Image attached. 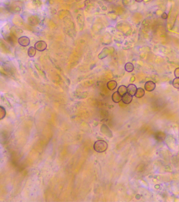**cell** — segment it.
Listing matches in <instances>:
<instances>
[{
	"label": "cell",
	"mask_w": 179,
	"mask_h": 202,
	"mask_svg": "<svg viewBox=\"0 0 179 202\" xmlns=\"http://www.w3.org/2000/svg\"><path fill=\"white\" fill-rule=\"evenodd\" d=\"M107 148H108V144L106 142L103 140H98L94 143V150L98 153L105 152Z\"/></svg>",
	"instance_id": "6da1fadb"
},
{
	"label": "cell",
	"mask_w": 179,
	"mask_h": 202,
	"mask_svg": "<svg viewBox=\"0 0 179 202\" xmlns=\"http://www.w3.org/2000/svg\"><path fill=\"white\" fill-rule=\"evenodd\" d=\"M47 45L46 44V42L44 41H38L37 42H36L35 44L34 45L35 48L36 49V50L40 52H43L47 48Z\"/></svg>",
	"instance_id": "7a4b0ae2"
},
{
	"label": "cell",
	"mask_w": 179,
	"mask_h": 202,
	"mask_svg": "<svg viewBox=\"0 0 179 202\" xmlns=\"http://www.w3.org/2000/svg\"><path fill=\"white\" fill-rule=\"evenodd\" d=\"M19 44L23 47L29 46L30 44V40L29 38L26 36H22L18 39Z\"/></svg>",
	"instance_id": "3957f363"
},
{
	"label": "cell",
	"mask_w": 179,
	"mask_h": 202,
	"mask_svg": "<svg viewBox=\"0 0 179 202\" xmlns=\"http://www.w3.org/2000/svg\"><path fill=\"white\" fill-rule=\"evenodd\" d=\"M156 83L152 81L147 82L144 85V89L148 92H152L156 89Z\"/></svg>",
	"instance_id": "277c9868"
},
{
	"label": "cell",
	"mask_w": 179,
	"mask_h": 202,
	"mask_svg": "<svg viewBox=\"0 0 179 202\" xmlns=\"http://www.w3.org/2000/svg\"><path fill=\"white\" fill-rule=\"evenodd\" d=\"M137 91V86L133 84H129V85L128 86V87H127L128 93L132 96L135 95Z\"/></svg>",
	"instance_id": "5b68a950"
},
{
	"label": "cell",
	"mask_w": 179,
	"mask_h": 202,
	"mask_svg": "<svg viewBox=\"0 0 179 202\" xmlns=\"http://www.w3.org/2000/svg\"><path fill=\"white\" fill-rule=\"evenodd\" d=\"M132 98H133V96L131 95L130 94H129L128 93H127L123 96H122V101L125 104H130L131 101H132Z\"/></svg>",
	"instance_id": "8992f818"
},
{
	"label": "cell",
	"mask_w": 179,
	"mask_h": 202,
	"mask_svg": "<svg viewBox=\"0 0 179 202\" xmlns=\"http://www.w3.org/2000/svg\"><path fill=\"white\" fill-rule=\"evenodd\" d=\"M112 100L113 102L116 103H118L122 100V96L119 94L118 91L114 92L113 93L112 95Z\"/></svg>",
	"instance_id": "52a82bcc"
},
{
	"label": "cell",
	"mask_w": 179,
	"mask_h": 202,
	"mask_svg": "<svg viewBox=\"0 0 179 202\" xmlns=\"http://www.w3.org/2000/svg\"><path fill=\"white\" fill-rule=\"evenodd\" d=\"M109 52H110V51H109L108 48H105L102 49V51L100 52L99 54L98 55V58L100 60H102L103 58L106 57L107 56H108V54H109Z\"/></svg>",
	"instance_id": "ba28073f"
},
{
	"label": "cell",
	"mask_w": 179,
	"mask_h": 202,
	"mask_svg": "<svg viewBox=\"0 0 179 202\" xmlns=\"http://www.w3.org/2000/svg\"><path fill=\"white\" fill-rule=\"evenodd\" d=\"M117 86V82L115 81H110L107 83V86L109 90L111 91H113L115 90Z\"/></svg>",
	"instance_id": "9c48e42d"
},
{
	"label": "cell",
	"mask_w": 179,
	"mask_h": 202,
	"mask_svg": "<svg viewBox=\"0 0 179 202\" xmlns=\"http://www.w3.org/2000/svg\"><path fill=\"white\" fill-rule=\"evenodd\" d=\"M117 91L119 93V94L121 96H123L125 94L128 93L127 87H126L125 85L120 86L118 89V91Z\"/></svg>",
	"instance_id": "30bf717a"
},
{
	"label": "cell",
	"mask_w": 179,
	"mask_h": 202,
	"mask_svg": "<svg viewBox=\"0 0 179 202\" xmlns=\"http://www.w3.org/2000/svg\"><path fill=\"white\" fill-rule=\"evenodd\" d=\"M144 94H145V92L143 89L140 88H138L137 91L135 96L137 98H141L144 95Z\"/></svg>",
	"instance_id": "8fae6325"
},
{
	"label": "cell",
	"mask_w": 179,
	"mask_h": 202,
	"mask_svg": "<svg viewBox=\"0 0 179 202\" xmlns=\"http://www.w3.org/2000/svg\"><path fill=\"white\" fill-rule=\"evenodd\" d=\"M28 55L30 57H33L34 56H35L36 53V49L35 48V47L33 46H31L29 47V49H28Z\"/></svg>",
	"instance_id": "7c38bea8"
},
{
	"label": "cell",
	"mask_w": 179,
	"mask_h": 202,
	"mask_svg": "<svg viewBox=\"0 0 179 202\" xmlns=\"http://www.w3.org/2000/svg\"><path fill=\"white\" fill-rule=\"evenodd\" d=\"M125 69L128 72H132L134 70L133 64L130 62H128L125 64Z\"/></svg>",
	"instance_id": "4fadbf2b"
},
{
	"label": "cell",
	"mask_w": 179,
	"mask_h": 202,
	"mask_svg": "<svg viewBox=\"0 0 179 202\" xmlns=\"http://www.w3.org/2000/svg\"><path fill=\"white\" fill-rule=\"evenodd\" d=\"M172 85H173V87L179 89V77H176L175 79H173V82H172Z\"/></svg>",
	"instance_id": "5bb4252c"
},
{
	"label": "cell",
	"mask_w": 179,
	"mask_h": 202,
	"mask_svg": "<svg viewBox=\"0 0 179 202\" xmlns=\"http://www.w3.org/2000/svg\"><path fill=\"white\" fill-rule=\"evenodd\" d=\"M174 76L175 77L179 78V67L175 69L174 72Z\"/></svg>",
	"instance_id": "9a60e30c"
},
{
	"label": "cell",
	"mask_w": 179,
	"mask_h": 202,
	"mask_svg": "<svg viewBox=\"0 0 179 202\" xmlns=\"http://www.w3.org/2000/svg\"><path fill=\"white\" fill-rule=\"evenodd\" d=\"M168 17V14H167V13L166 12H163L162 14V15H161L162 19H164V20L167 19Z\"/></svg>",
	"instance_id": "2e32d148"
},
{
	"label": "cell",
	"mask_w": 179,
	"mask_h": 202,
	"mask_svg": "<svg viewBox=\"0 0 179 202\" xmlns=\"http://www.w3.org/2000/svg\"><path fill=\"white\" fill-rule=\"evenodd\" d=\"M135 2H138V3H141V2H143L144 0H135Z\"/></svg>",
	"instance_id": "e0dca14e"
}]
</instances>
